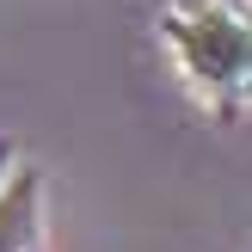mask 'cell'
Here are the masks:
<instances>
[{"label":"cell","mask_w":252,"mask_h":252,"mask_svg":"<svg viewBox=\"0 0 252 252\" xmlns=\"http://www.w3.org/2000/svg\"><path fill=\"white\" fill-rule=\"evenodd\" d=\"M160 43L203 111L234 117L252 105V0H166Z\"/></svg>","instance_id":"1"},{"label":"cell","mask_w":252,"mask_h":252,"mask_svg":"<svg viewBox=\"0 0 252 252\" xmlns=\"http://www.w3.org/2000/svg\"><path fill=\"white\" fill-rule=\"evenodd\" d=\"M12 179V142H0V185Z\"/></svg>","instance_id":"2"}]
</instances>
